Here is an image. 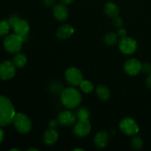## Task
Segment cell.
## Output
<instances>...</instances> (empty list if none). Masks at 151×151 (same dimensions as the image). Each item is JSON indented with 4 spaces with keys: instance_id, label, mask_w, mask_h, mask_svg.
<instances>
[{
    "instance_id": "cell-35",
    "label": "cell",
    "mask_w": 151,
    "mask_h": 151,
    "mask_svg": "<svg viewBox=\"0 0 151 151\" xmlns=\"http://www.w3.org/2000/svg\"><path fill=\"white\" fill-rule=\"evenodd\" d=\"M85 150L83 148H75L73 150V151H84Z\"/></svg>"
},
{
    "instance_id": "cell-31",
    "label": "cell",
    "mask_w": 151,
    "mask_h": 151,
    "mask_svg": "<svg viewBox=\"0 0 151 151\" xmlns=\"http://www.w3.org/2000/svg\"><path fill=\"white\" fill-rule=\"evenodd\" d=\"M56 0H44V4L46 6H52L55 3Z\"/></svg>"
},
{
    "instance_id": "cell-34",
    "label": "cell",
    "mask_w": 151,
    "mask_h": 151,
    "mask_svg": "<svg viewBox=\"0 0 151 151\" xmlns=\"http://www.w3.org/2000/svg\"><path fill=\"white\" fill-rule=\"evenodd\" d=\"M59 1H60L61 3H63V4H71V3L73 2L75 0H59Z\"/></svg>"
},
{
    "instance_id": "cell-33",
    "label": "cell",
    "mask_w": 151,
    "mask_h": 151,
    "mask_svg": "<svg viewBox=\"0 0 151 151\" xmlns=\"http://www.w3.org/2000/svg\"><path fill=\"white\" fill-rule=\"evenodd\" d=\"M4 131L0 128V143H1V142L3 141L4 139Z\"/></svg>"
},
{
    "instance_id": "cell-9",
    "label": "cell",
    "mask_w": 151,
    "mask_h": 151,
    "mask_svg": "<svg viewBox=\"0 0 151 151\" xmlns=\"http://www.w3.org/2000/svg\"><path fill=\"white\" fill-rule=\"evenodd\" d=\"M142 69V63L138 59L130 58L125 61L124 64V71L130 76H136Z\"/></svg>"
},
{
    "instance_id": "cell-25",
    "label": "cell",
    "mask_w": 151,
    "mask_h": 151,
    "mask_svg": "<svg viewBox=\"0 0 151 151\" xmlns=\"http://www.w3.org/2000/svg\"><path fill=\"white\" fill-rule=\"evenodd\" d=\"M131 146L135 150H140L143 147V140L142 138L139 136H135L134 138L131 139Z\"/></svg>"
},
{
    "instance_id": "cell-26",
    "label": "cell",
    "mask_w": 151,
    "mask_h": 151,
    "mask_svg": "<svg viewBox=\"0 0 151 151\" xmlns=\"http://www.w3.org/2000/svg\"><path fill=\"white\" fill-rule=\"evenodd\" d=\"M113 23H114V25L116 28H118V29H119V28L122 27L124 25L123 19H122L121 17H119V16L113 18Z\"/></svg>"
},
{
    "instance_id": "cell-1",
    "label": "cell",
    "mask_w": 151,
    "mask_h": 151,
    "mask_svg": "<svg viewBox=\"0 0 151 151\" xmlns=\"http://www.w3.org/2000/svg\"><path fill=\"white\" fill-rule=\"evenodd\" d=\"M16 114L12 102L7 97L0 95V127L11 124Z\"/></svg>"
},
{
    "instance_id": "cell-37",
    "label": "cell",
    "mask_w": 151,
    "mask_h": 151,
    "mask_svg": "<svg viewBox=\"0 0 151 151\" xmlns=\"http://www.w3.org/2000/svg\"><path fill=\"white\" fill-rule=\"evenodd\" d=\"M14 150H16V151H20V150L18 148H12L10 149V151H14Z\"/></svg>"
},
{
    "instance_id": "cell-8",
    "label": "cell",
    "mask_w": 151,
    "mask_h": 151,
    "mask_svg": "<svg viewBox=\"0 0 151 151\" xmlns=\"http://www.w3.org/2000/svg\"><path fill=\"white\" fill-rule=\"evenodd\" d=\"M16 67L13 62L5 60L0 64V78L7 81L14 77L16 74Z\"/></svg>"
},
{
    "instance_id": "cell-29",
    "label": "cell",
    "mask_w": 151,
    "mask_h": 151,
    "mask_svg": "<svg viewBox=\"0 0 151 151\" xmlns=\"http://www.w3.org/2000/svg\"><path fill=\"white\" fill-rule=\"evenodd\" d=\"M117 35H118V36L120 37L121 38H124V37L127 36V31L122 27L119 28V29H118V31H117Z\"/></svg>"
},
{
    "instance_id": "cell-32",
    "label": "cell",
    "mask_w": 151,
    "mask_h": 151,
    "mask_svg": "<svg viewBox=\"0 0 151 151\" xmlns=\"http://www.w3.org/2000/svg\"><path fill=\"white\" fill-rule=\"evenodd\" d=\"M146 86H147V88H151V75H148V77L147 78V79H146Z\"/></svg>"
},
{
    "instance_id": "cell-22",
    "label": "cell",
    "mask_w": 151,
    "mask_h": 151,
    "mask_svg": "<svg viewBox=\"0 0 151 151\" xmlns=\"http://www.w3.org/2000/svg\"><path fill=\"white\" fill-rule=\"evenodd\" d=\"M80 88L81 91L85 94H90L94 91V86L91 81H88V80H83L81 84H80Z\"/></svg>"
},
{
    "instance_id": "cell-20",
    "label": "cell",
    "mask_w": 151,
    "mask_h": 151,
    "mask_svg": "<svg viewBox=\"0 0 151 151\" xmlns=\"http://www.w3.org/2000/svg\"><path fill=\"white\" fill-rule=\"evenodd\" d=\"M27 61V58L26 55L23 53H16L15 57L13 58V63L16 67H24L26 65Z\"/></svg>"
},
{
    "instance_id": "cell-27",
    "label": "cell",
    "mask_w": 151,
    "mask_h": 151,
    "mask_svg": "<svg viewBox=\"0 0 151 151\" xmlns=\"http://www.w3.org/2000/svg\"><path fill=\"white\" fill-rule=\"evenodd\" d=\"M19 20H20V18H19L17 15H12V16H10V17L8 18L7 22L10 24V27H13Z\"/></svg>"
},
{
    "instance_id": "cell-11",
    "label": "cell",
    "mask_w": 151,
    "mask_h": 151,
    "mask_svg": "<svg viewBox=\"0 0 151 151\" xmlns=\"http://www.w3.org/2000/svg\"><path fill=\"white\" fill-rule=\"evenodd\" d=\"M91 131V123L88 120H78L74 127V134L78 137H84L90 134Z\"/></svg>"
},
{
    "instance_id": "cell-6",
    "label": "cell",
    "mask_w": 151,
    "mask_h": 151,
    "mask_svg": "<svg viewBox=\"0 0 151 151\" xmlns=\"http://www.w3.org/2000/svg\"><path fill=\"white\" fill-rule=\"evenodd\" d=\"M65 78L69 85L72 86H78L83 81V76L79 69L70 67L65 72Z\"/></svg>"
},
{
    "instance_id": "cell-4",
    "label": "cell",
    "mask_w": 151,
    "mask_h": 151,
    "mask_svg": "<svg viewBox=\"0 0 151 151\" xmlns=\"http://www.w3.org/2000/svg\"><path fill=\"white\" fill-rule=\"evenodd\" d=\"M17 131L22 134H27L32 129V122L27 115L23 113H17L13 121Z\"/></svg>"
},
{
    "instance_id": "cell-2",
    "label": "cell",
    "mask_w": 151,
    "mask_h": 151,
    "mask_svg": "<svg viewBox=\"0 0 151 151\" xmlns=\"http://www.w3.org/2000/svg\"><path fill=\"white\" fill-rule=\"evenodd\" d=\"M60 101L67 109H75L81 104L82 95L74 86L67 87L63 88L60 93Z\"/></svg>"
},
{
    "instance_id": "cell-24",
    "label": "cell",
    "mask_w": 151,
    "mask_h": 151,
    "mask_svg": "<svg viewBox=\"0 0 151 151\" xmlns=\"http://www.w3.org/2000/svg\"><path fill=\"white\" fill-rule=\"evenodd\" d=\"M10 25L7 20L0 21V36H4L8 34L10 29Z\"/></svg>"
},
{
    "instance_id": "cell-12",
    "label": "cell",
    "mask_w": 151,
    "mask_h": 151,
    "mask_svg": "<svg viewBox=\"0 0 151 151\" xmlns=\"http://www.w3.org/2000/svg\"><path fill=\"white\" fill-rule=\"evenodd\" d=\"M52 14L58 21L64 22L69 16V10L66 4L63 3H59L53 6Z\"/></svg>"
},
{
    "instance_id": "cell-36",
    "label": "cell",
    "mask_w": 151,
    "mask_h": 151,
    "mask_svg": "<svg viewBox=\"0 0 151 151\" xmlns=\"http://www.w3.org/2000/svg\"><path fill=\"white\" fill-rule=\"evenodd\" d=\"M31 150H33V151H38V149L37 148H34V147H32V148H29L27 150V151H31Z\"/></svg>"
},
{
    "instance_id": "cell-13",
    "label": "cell",
    "mask_w": 151,
    "mask_h": 151,
    "mask_svg": "<svg viewBox=\"0 0 151 151\" xmlns=\"http://www.w3.org/2000/svg\"><path fill=\"white\" fill-rule=\"evenodd\" d=\"M58 133L55 128H49L44 132V142L48 146H52L58 140Z\"/></svg>"
},
{
    "instance_id": "cell-5",
    "label": "cell",
    "mask_w": 151,
    "mask_h": 151,
    "mask_svg": "<svg viewBox=\"0 0 151 151\" xmlns=\"http://www.w3.org/2000/svg\"><path fill=\"white\" fill-rule=\"evenodd\" d=\"M119 129L121 132L126 136H134L139 132V128L135 119L131 117H125L119 122Z\"/></svg>"
},
{
    "instance_id": "cell-7",
    "label": "cell",
    "mask_w": 151,
    "mask_h": 151,
    "mask_svg": "<svg viewBox=\"0 0 151 151\" xmlns=\"http://www.w3.org/2000/svg\"><path fill=\"white\" fill-rule=\"evenodd\" d=\"M119 49L125 55H132L137 51V42L131 37L125 36L119 41Z\"/></svg>"
},
{
    "instance_id": "cell-10",
    "label": "cell",
    "mask_w": 151,
    "mask_h": 151,
    "mask_svg": "<svg viewBox=\"0 0 151 151\" xmlns=\"http://www.w3.org/2000/svg\"><path fill=\"white\" fill-rule=\"evenodd\" d=\"M58 120L60 125L63 126H70L75 123L77 119V116L75 114L71 111L66 110L62 111L58 114Z\"/></svg>"
},
{
    "instance_id": "cell-14",
    "label": "cell",
    "mask_w": 151,
    "mask_h": 151,
    "mask_svg": "<svg viewBox=\"0 0 151 151\" xmlns=\"http://www.w3.org/2000/svg\"><path fill=\"white\" fill-rule=\"evenodd\" d=\"M109 142V136L106 131H100L94 136V143L98 148H105Z\"/></svg>"
},
{
    "instance_id": "cell-15",
    "label": "cell",
    "mask_w": 151,
    "mask_h": 151,
    "mask_svg": "<svg viewBox=\"0 0 151 151\" xmlns=\"http://www.w3.org/2000/svg\"><path fill=\"white\" fill-rule=\"evenodd\" d=\"M75 32V29L69 24H63L58 29L56 35L59 39L65 40L70 38Z\"/></svg>"
},
{
    "instance_id": "cell-28",
    "label": "cell",
    "mask_w": 151,
    "mask_h": 151,
    "mask_svg": "<svg viewBox=\"0 0 151 151\" xmlns=\"http://www.w3.org/2000/svg\"><path fill=\"white\" fill-rule=\"evenodd\" d=\"M144 73L150 74L151 73V63H145L142 64V69Z\"/></svg>"
},
{
    "instance_id": "cell-19",
    "label": "cell",
    "mask_w": 151,
    "mask_h": 151,
    "mask_svg": "<svg viewBox=\"0 0 151 151\" xmlns=\"http://www.w3.org/2000/svg\"><path fill=\"white\" fill-rule=\"evenodd\" d=\"M119 36L114 32H107L103 37V42L108 46H114L117 43Z\"/></svg>"
},
{
    "instance_id": "cell-30",
    "label": "cell",
    "mask_w": 151,
    "mask_h": 151,
    "mask_svg": "<svg viewBox=\"0 0 151 151\" xmlns=\"http://www.w3.org/2000/svg\"><path fill=\"white\" fill-rule=\"evenodd\" d=\"M58 124L59 122L58 119H52V120H50V123H49V127L50 128H55V129L58 125Z\"/></svg>"
},
{
    "instance_id": "cell-17",
    "label": "cell",
    "mask_w": 151,
    "mask_h": 151,
    "mask_svg": "<svg viewBox=\"0 0 151 151\" xmlns=\"http://www.w3.org/2000/svg\"><path fill=\"white\" fill-rule=\"evenodd\" d=\"M104 12L109 17L114 18L119 16V9L117 4L112 1H109L104 6Z\"/></svg>"
},
{
    "instance_id": "cell-3",
    "label": "cell",
    "mask_w": 151,
    "mask_h": 151,
    "mask_svg": "<svg viewBox=\"0 0 151 151\" xmlns=\"http://www.w3.org/2000/svg\"><path fill=\"white\" fill-rule=\"evenodd\" d=\"M4 47L8 52L11 54H16L19 52L22 48L23 40L22 37L17 34H11L4 38L3 41Z\"/></svg>"
},
{
    "instance_id": "cell-16",
    "label": "cell",
    "mask_w": 151,
    "mask_h": 151,
    "mask_svg": "<svg viewBox=\"0 0 151 151\" xmlns=\"http://www.w3.org/2000/svg\"><path fill=\"white\" fill-rule=\"evenodd\" d=\"M13 30L15 33L19 35V36H25L27 35L29 31V25L26 20L21 19L13 27Z\"/></svg>"
},
{
    "instance_id": "cell-18",
    "label": "cell",
    "mask_w": 151,
    "mask_h": 151,
    "mask_svg": "<svg viewBox=\"0 0 151 151\" xmlns=\"http://www.w3.org/2000/svg\"><path fill=\"white\" fill-rule=\"evenodd\" d=\"M96 94L100 100L106 101L109 99L111 96V92L109 88L105 85H99L96 88Z\"/></svg>"
},
{
    "instance_id": "cell-21",
    "label": "cell",
    "mask_w": 151,
    "mask_h": 151,
    "mask_svg": "<svg viewBox=\"0 0 151 151\" xmlns=\"http://www.w3.org/2000/svg\"><path fill=\"white\" fill-rule=\"evenodd\" d=\"M77 116V119L78 120H88L90 117V111L87 108L81 107L77 110L75 113Z\"/></svg>"
},
{
    "instance_id": "cell-23",
    "label": "cell",
    "mask_w": 151,
    "mask_h": 151,
    "mask_svg": "<svg viewBox=\"0 0 151 151\" xmlns=\"http://www.w3.org/2000/svg\"><path fill=\"white\" fill-rule=\"evenodd\" d=\"M49 88H50V91L53 94H60L61 91H63V85H62L61 83L58 82V81H53L50 83V85L49 86Z\"/></svg>"
}]
</instances>
